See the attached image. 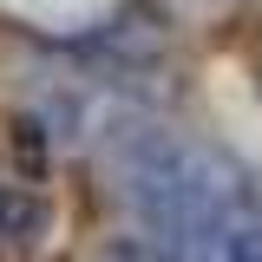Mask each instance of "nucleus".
Masks as SVG:
<instances>
[{
	"label": "nucleus",
	"instance_id": "f257e3e1",
	"mask_svg": "<svg viewBox=\"0 0 262 262\" xmlns=\"http://www.w3.org/2000/svg\"><path fill=\"white\" fill-rule=\"evenodd\" d=\"M118 177L158 262H243L262 229V196L249 170L216 144L131 125L118 138Z\"/></svg>",
	"mask_w": 262,
	"mask_h": 262
},
{
	"label": "nucleus",
	"instance_id": "f03ea898",
	"mask_svg": "<svg viewBox=\"0 0 262 262\" xmlns=\"http://www.w3.org/2000/svg\"><path fill=\"white\" fill-rule=\"evenodd\" d=\"M105 262H138V256H131L125 243H118V249H105Z\"/></svg>",
	"mask_w": 262,
	"mask_h": 262
}]
</instances>
